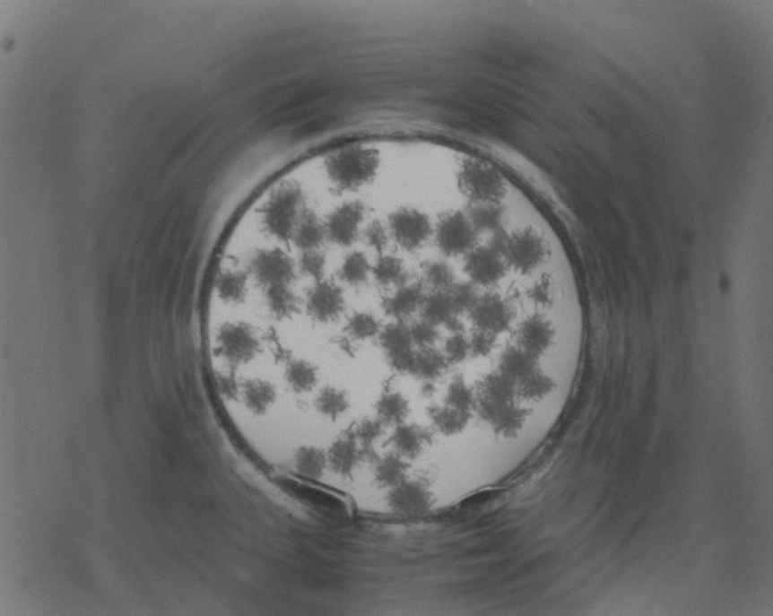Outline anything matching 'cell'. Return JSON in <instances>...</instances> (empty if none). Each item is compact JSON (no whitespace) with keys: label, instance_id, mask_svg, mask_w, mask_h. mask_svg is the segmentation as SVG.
I'll return each instance as SVG.
<instances>
[{"label":"cell","instance_id":"9","mask_svg":"<svg viewBox=\"0 0 773 616\" xmlns=\"http://www.w3.org/2000/svg\"><path fill=\"white\" fill-rule=\"evenodd\" d=\"M365 218L366 205L361 201L339 205L325 221L327 240L339 247H352L361 239Z\"/></svg>","mask_w":773,"mask_h":616},{"label":"cell","instance_id":"8","mask_svg":"<svg viewBox=\"0 0 773 616\" xmlns=\"http://www.w3.org/2000/svg\"><path fill=\"white\" fill-rule=\"evenodd\" d=\"M508 271L503 256L489 244L476 245L464 256V272L477 289L495 288Z\"/></svg>","mask_w":773,"mask_h":616},{"label":"cell","instance_id":"33","mask_svg":"<svg viewBox=\"0 0 773 616\" xmlns=\"http://www.w3.org/2000/svg\"><path fill=\"white\" fill-rule=\"evenodd\" d=\"M385 429V424L378 417L376 419H369L368 417V419L361 420L355 426L351 427L359 446L361 447L362 461L369 460L376 463L378 460V454L373 449V446L383 436Z\"/></svg>","mask_w":773,"mask_h":616},{"label":"cell","instance_id":"23","mask_svg":"<svg viewBox=\"0 0 773 616\" xmlns=\"http://www.w3.org/2000/svg\"><path fill=\"white\" fill-rule=\"evenodd\" d=\"M517 395V383L497 371L479 383L476 398L491 403H510Z\"/></svg>","mask_w":773,"mask_h":616},{"label":"cell","instance_id":"37","mask_svg":"<svg viewBox=\"0 0 773 616\" xmlns=\"http://www.w3.org/2000/svg\"><path fill=\"white\" fill-rule=\"evenodd\" d=\"M476 392L465 382L462 376H456L447 388L445 403L456 410L473 412Z\"/></svg>","mask_w":773,"mask_h":616},{"label":"cell","instance_id":"21","mask_svg":"<svg viewBox=\"0 0 773 616\" xmlns=\"http://www.w3.org/2000/svg\"><path fill=\"white\" fill-rule=\"evenodd\" d=\"M371 278L385 289H396L410 282L404 261L395 255L382 254L372 264Z\"/></svg>","mask_w":773,"mask_h":616},{"label":"cell","instance_id":"36","mask_svg":"<svg viewBox=\"0 0 773 616\" xmlns=\"http://www.w3.org/2000/svg\"><path fill=\"white\" fill-rule=\"evenodd\" d=\"M382 323L375 315L368 311H356L346 319L345 333L355 342L378 339Z\"/></svg>","mask_w":773,"mask_h":616},{"label":"cell","instance_id":"14","mask_svg":"<svg viewBox=\"0 0 773 616\" xmlns=\"http://www.w3.org/2000/svg\"><path fill=\"white\" fill-rule=\"evenodd\" d=\"M556 329L541 315L530 316L517 329V346L533 358H540L552 346Z\"/></svg>","mask_w":773,"mask_h":616},{"label":"cell","instance_id":"32","mask_svg":"<svg viewBox=\"0 0 773 616\" xmlns=\"http://www.w3.org/2000/svg\"><path fill=\"white\" fill-rule=\"evenodd\" d=\"M375 464V478L382 487L393 488L408 480V463L395 451L378 457Z\"/></svg>","mask_w":773,"mask_h":616},{"label":"cell","instance_id":"34","mask_svg":"<svg viewBox=\"0 0 773 616\" xmlns=\"http://www.w3.org/2000/svg\"><path fill=\"white\" fill-rule=\"evenodd\" d=\"M315 407L319 415L337 421L351 407L348 394L337 386H327L321 389L315 399Z\"/></svg>","mask_w":773,"mask_h":616},{"label":"cell","instance_id":"24","mask_svg":"<svg viewBox=\"0 0 773 616\" xmlns=\"http://www.w3.org/2000/svg\"><path fill=\"white\" fill-rule=\"evenodd\" d=\"M472 416V412L456 410L455 407L446 405V403L433 405L429 409V417L432 426L446 437L458 436L462 433L468 427Z\"/></svg>","mask_w":773,"mask_h":616},{"label":"cell","instance_id":"2","mask_svg":"<svg viewBox=\"0 0 773 616\" xmlns=\"http://www.w3.org/2000/svg\"><path fill=\"white\" fill-rule=\"evenodd\" d=\"M306 210L308 205L302 188L294 183L281 185L262 205V229L275 240L291 241Z\"/></svg>","mask_w":773,"mask_h":616},{"label":"cell","instance_id":"7","mask_svg":"<svg viewBox=\"0 0 773 616\" xmlns=\"http://www.w3.org/2000/svg\"><path fill=\"white\" fill-rule=\"evenodd\" d=\"M392 240L406 252L421 250L433 237V224L425 212L413 207H402L388 218Z\"/></svg>","mask_w":773,"mask_h":616},{"label":"cell","instance_id":"41","mask_svg":"<svg viewBox=\"0 0 773 616\" xmlns=\"http://www.w3.org/2000/svg\"><path fill=\"white\" fill-rule=\"evenodd\" d=\"M409 332L416 349L432 348L439 339V326L421 317L409 322Z\"/></svg>","mask_w":773,"mask_h":616},{"label":"cell","instance_id":"17","mask_svg":"<svg viewBox=\"0 0 773 616\" xmlns=\"http://www.w3.org/2000/svg\"><path fill=\"white\" fill-rule=\"evenodd\" d=\"M389 365L403 361L415 351L409 332V322L392 321L383 325L378 336Z\"/></svg>","mask_w":773,"mask_h":616},{"label":"cell","instance_id":"3","mask_svg":"<svg viewBox=\"0 0 773 616\" xmlns=\"http://www.w3.org/2000/svg\"><path fill=\"white\" fill-rule=\"evenodd\" d=\"M378 167V152L369 148L351 147L333 154L326 163V171L338 190L356 191L375 179Z\"/></svg>","mask_w":773,"mask_h":616},{"label":"cell","instance_id":"31","mask_svg":"<svg viewBox=\"0 0 773 616\" xmlns=\"http://www.w3.org/2000/svg\"><path fill=\"white\" fill-rule=\"evenodd\" d=\"M421 282L428 291H448L456 284V273L445 259H430L422 265Z\"/></svg>","mask_w":773,"mask_h":616},{"label":"cell","instance_id":"15","mask_svg":"<svg viewBox=\"0 0 773 616\" xmlns=\"http://www.w3.org/2000/svg\"><path fill=\"white\" fill-rule=\"evenodd\" d=\"M432 503V494L429 488L419 481H404L391 488L388 504L393 510L401 514H420L429 509Z\"/></svg>","mask_w":773,"mask_h":616},{"label":"cell","instance_id":"11","mask_svg":"<svg viewBox=\"0 0 773 616\" xmlns=\"http://www.w3.org/2000/svg\"><path fill=\"white\" fill-rule=\"evenodd\" d=\"M468 317L473 329L499 336L512 326L514 308L502 295L489 291L480 295Z\"/></svg>","mask_w":773,"mask_h":616},{"label":"cell","instance_id":"22","mask_svg":"<svg viewBox=\"0 0 773 616\" xmlns=\"http://www.w3.org/2000/svg\"><path fill=\"white\" fill-rule=\"evenodd\" d=\"M468 215L477 235H492L504 231L506 212L500 204H469Z\"/></svg>","mask_w":773,"mask_h":616},{"label":"cell","instance_id":"30","mask_svg":"<svg viewBox=\"0 0 773 616\" xmlns=\"http://www.w3.org/2000/svg\"><path fill=\"white\" fill-rule=\"evenodd\" d=\"M449 365L441 350L432 348L416 349L415 367L413 376L423 382H435L442 377Z\"/></svg>","mask_w":773,"mask_h":616},{"label":"cell","instance_id":"44","mask_svg":"<svg viewBox=\"0 0 773 616\" xmlns=\"http://www.w3.org/2000/svg\"><path fill=\"white\" fill-rule=\"evenodd\" d=\"M497 335L473 329L469 335L470 355L472 358H486L495 349Z\"/></svg>","mask_w":773,"mask_h":616},{"label":"cell","instance_id":"38","mask_svg":"<svg viewBox=\"0 0 773 616\" xmlns=\"http://www.w3.org/2000/svg\"><path fill=\"white\" fill-rule=\"evenodd\" d=\"M554 386L553 380L536 369L531 375L517 383V395L525 400H540L549 395Z\"/></svg>","mask_w":773,"mask_h":616},{"label":"cell","instance_id":"18","mask_svg":"<svg viewBox=\"0 0 773 616\" xmlns=\"http://www.w3.org/2000/svg\"><path fill=\"white\" fill-rule=\"evenodd\" d=\"M327 459L333 473L343 477L352 476L355 467L362 461V453L361 447L351 429L333 442L327 453Z\"/></svg>","mask_w":773,"mask_h":616},{"label":"cell","instance_id":"25","mask_svg":"<svg viewBox=\"0 0 773 616\" xmlns=\"http://www.w3.org/2000/svg\"><path fill=\"white\" fill-rule=\"evenodd\" d=\"M372 275V264L365 252L352 251L343 259L338 271L339 281L352 288L368 284Z\"/></svg>","mask_w":773,"mask_h":616},{"label":"cell","instance_id":"13","mask_svg":"<svg viewBox=\"0 0 773 616\" xmlns=\"http://www.w3.org/2000/svg\"><path fill=\"white\" fill-rule=\"evenodd\" d=\"M426 294L428 291L421 282H409L385 296L381 308L392 321L409 322L416 313H420Z\"/></svg>","mask_w":773,"mask_h":616},{"label":"cell","instance_id":"35","mask_svg":"<svg viewBox=\"0 0 773 616\" xmlns=\"http://www.w3.org/2000/svg\"><path fill=\"white\" fill-rule=\"evenodd\" d=\"M294 464L302 476L317 480L328 466L327 454L317 447L302 446L295 453Z\"/></svg>","mask_w":773,"mask_h":616},{"label":"cell","instance_id":"1","mask_svg":"<svg viewBox=\"0 0 773 616\" xmlns=\"http://www.w3.org/2000/svg\"><path fill=\"white\" fill-rule=\"evenodd\" d=\"M487 244L496 248L503 256L507 267L517 274H531L543 267L549 258V246L535 229L524 228L513 232L504 230L490 237Z\"/></svg>","mask_w":773,"mask_h":616},{"label":"cell","instance_id":"6","mask_svg":"<svg viewBox=\"0 0 773 616\" xmlns=\"http://www.w3.org/2000/svg\"><path fill=\"white\" fill-rule=\"evenodd\" d=\"M436 247L446 257H464L477 245L479 235L463 211L443 213L433 225Z\"/></svg>","mask_w":773,"mask_h":616},{"label":"cell","instance_id":"40","mask_svg":"<svg viewBox=\"0 0 773 616\" xmlns=\"http://www.w3.org/2000/svg\"><path fill=\"white\" fill-rule=\"evenodd\" d=\"M361 239L371 250L378 252V255L385 254L386 248L388 247L389 241H391L388 225L383 223L379 219H373L362 228Z\"/></svg>","mask_w":773,"mask_h":616},{"label":"cell","instance_id":"42","mask_svg":"<svg viewBox=\"0 0 773 616\" xmlns=\"http://www.w3.org/2000/svg\"><path fill=\"white\" fill-rule=\"evenodd\" d=\"M443 355L448 362L449 366L459 365L466 361L470 355L469 336L464 332L452 333L446 340L445 348L442 350Z\"/></svg>","mask_w":773,"mask_h":616},{"label":"cell","instance_id":"43","mask_svg":"<svg viewBox=\"0 0 773 616\" xmlns=\"http://www.w3.org/2000/svg\"><path fill=\"white\" fill-rule=\"evenodd\" d=\"M299 271L314 282L322 281L326 277L327 258L321 250L302 251L298 264Z\"/></svg>","mask_w":773,"mask_h":616},{"label":"cell","instance_id":"4","mask_svg":"<svg viewBox=\"0 0 773 616\" xmlns=\"http://www.w3.org/2000/svg\"><path fill=\"white\" fill-rule=\"evenodd\" d=\"M456 180L460 193L469 204H502L507 194L502 175L483 161H464Z\"/></svg>","mask_w":773,"mask_h":616},{"label":"cell","instance_id":"39","mask_svg":"<svg viewBox=\"0 0 773 616\" xmlns=\"http://www.w3.org/2000/svg\"><path fill=\"white\" fill-rule=\"evenodd\" d=\"M447 294H448L450 305L458 316H468L475 306L477 299L482 295L476 286L470 282H456Z\"/></svg>","mask_w":773,"mask_h":616},{"label":"cell","instance_id":"5","mask_svg":"<svg viewBox=\"0 0 773 616\" xmlns=\"http://www.w3.org/2000/svg\"><path fill=\"white\" fill-rule=\"evenodd\" d=\"M243 269L248 282L257 288L277 284H294L297 265L287 252L279 247L256 248Z\"/></svg>","mask_w":773,"mask_h":616},{"label":"cell","instance_id":"28","mask_svg":"<svg viewBox=\"0 0 773 616\" xmlns=\"http://www.w3.org/2000/svg\"><path fill=\"white\" fill-rule=\"evenodd\" d=\"M284 379L292 392L304 394L311 392L318 383L317 367L308 360H291L285 366Z\"/></svg>","mask_w":773,"mask_h":616},{"label":"cell","instance_id":"10","mask_svg":"<svg viewBox=\"0 0 773 616\" xmlns=\"http://www.w3.org/2000/svg\"><path fill=\"white\" fill-rule=\"evenodd\" d=\"M346 308L344 291L338 282L322 279L315 282L305 299V309L312 321L327 325L338 321Z\"/></svg>","mask_w":773,"mask_h":616},{"label":"cell","instance_id":"26","mask_svg":"<svg viewBox=\"0 0 773 616\" xmlns=\"http://www.w3.org/2000/svg\"><path fill=\"white\" fill-rule=\"evenodd\" d=\"M410 413L409 400L402 393L389 390L383 393L376 403V417L386 427H395L406 422Z\"/></svg>","mask_w":773,"mask_h":616},{"label":"cell","instance_id":"20","mask_svg":"<svg viewBox=\"0 0 773 616\" xmlns=\"http://www.w3.org/2000/svg\"><path fill=\"white\" fill-rule=\"evenodd\" d=\"M292 244L297 246L299 250L311 251L321 250L322 245L327 241V234H326L325 221L316 214V212L308 208L302 214L300 221L295 228L292 234Z\"/></svg>","mask_w":773,"mask_h":616},{"label":"cell","instance_id":"12","mask_svg":"<svg viewBox=\"0 0 773 616\" xmlns=\"http://www.w3.org/2000/svg\"><path fill=\"white\" fill-rule=\"evenodd\" d=\"M473 412L504 438L516 436L526 419V411L516 403H491L476 398Z\"/></svg>","mask_w":773,"mask_h":616},{"label":"cell","instance_id":"16","mask_svg":"<svg viewBox=\"0 0 773 616\" xmlns=\"http://www.w3.org/2000/svg\"><path fill=\"white\" fill-rule=\"evenodd\" d=\"M258 289L265 312L275 321H289L300 312L301 301L292 285L277 284Z\"/></svg>","mask_w":773,"mask_h":616},{"label":"cell","instance_id":"29","mask_svg":"<svg viewBox=\"0 0 773 616\" xmlns=\"http://www.w3.org/2000/svg\"><path fill=\"white\" fill-rule=\"evenodd\" d=\"M420 317L437 326H446L458 315L450 305L447 291H428L423 299ZM462 317V316H460Z\"/></svg>","mask_w":773,"mask_h":616},{"label":"cell","instance_id":"27","mask_svg":"<svg viewBox=\"0 0 773 616\" xmlns=\"http://www.w3.org/2000/svg\"><path fill=\"white\" fill-rule=\"evenodd\" d=\"M536 360L517 346H509L500 356L499 372L519 383L536 371Z\"/></svg>","mask_w":773,"mask_h":616},{"label":"cell","instance_id":"19","mask_svg":"<svg viewBox=\"0 0 773 616\" xmlns=\"http://www.w3.org/2000/svg\"><path fill=\"white\" fill-rule=\"evenodd\" d=\"M431 433L419 424L404 422L395 427L389 444L396 454L406 460H413L422 453L423 447L431 443Z\"/></svg>","mask_w":773,"mask_h":616},{"label":"cell","instance_id":"45","mask_svg":"<svg viewBox=\"0 0 773 616\" xmlns=\"http://www.w3.org/2000/svg\"><path fill=\"white\" fill-rule=\"evenodd\" d=\"M531 301L536 305L547 306L552 301V291H551V282L543 279V281L535 282L533 288H530L527 292Z\"/></svg>","mask_w":773,"mask_h":616}]
</instances>
